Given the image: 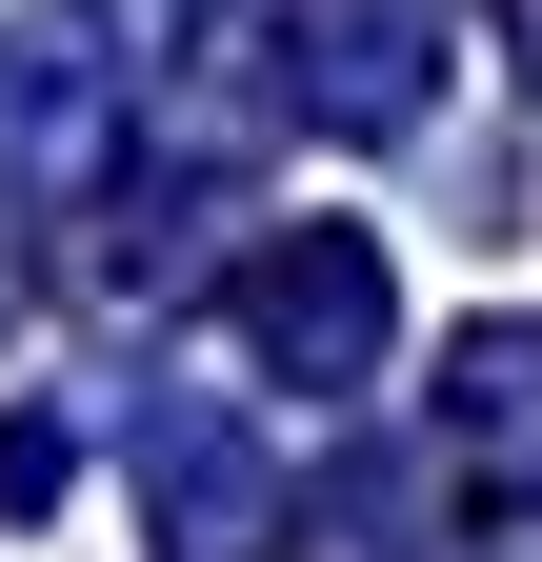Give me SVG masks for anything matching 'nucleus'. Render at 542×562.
I'll return each instance as SVG.
<instances>
[{
	"label": "nucleus",
	"instance_id": "obj_1",
	"mask_svg": "<svg viewBox=\"0 0 542 562\" xmlns=\"http://www.w3.org/2000/svg\"><path fill=\"white\" fill-rule=\"evenodd\" d=\"M382 322H402V302H382V241H362V222H282V241L241 261V341H261L302 402L382 382Z\"/></svg>",
	"mask_w": 542,
	"mask_h": 562
},
{
	"label": "nucleus",
	"instance_id": "obj_2",
	"mask_svg": "<svg viewBox=\"0 0 542 562\" xmlns=\"http://www.w3.org/2000/svg\"><path fill=\"white\" fill-rule=\"evenodd\" d=\"M422 60H442V0H282V101L342 140L422 121Z\"/></svg>",
	"mask_w": 542,
	"mask_h": 562
},
{
	"label": "nucleus",
	"instance_id": "obj_3",
	"mask_svg": "<svg viewBox=\"0 0 542 562\" xmlns=\"http://www.w3.org/2000/svg\"><path fill=\"white\" fill-rule=\"evenodd\" d=\"M142 503H161V562H261L282 542V462L222 402H142Z\"/></svg>",
	"mask_w": 542,
	"mask_h": 562
},
{
	"label": "nucleus",
	"instance_id": "obj_4",
	"mask_svg": "<svg viewBox=\"0 0 542 562\" xmlns=\"http://www.w3.org/2000/svg\"><path fill=\"white\" fill-rule=\"evenodd\" d=\"M101 41L81 21H21V41H0V161H21V181H60V161H81V140H101Z\"/></svg>",
	"mask_w": 542,
	"mask_h": 562
},
{
	"label": "nucleus",
	"instance_id": "obj_5",
	"mask_svg": "<svg viewBox=\"0 0 542 562\" xmlns=\"http://www.w3.org/2000/svg\"><path fill=\"white\" fill-rule=\"evenodd\" d=\"M442 442L483 462V482H542V322H483L442 362Z\"/></svg>",
	"mask_w": 542,
	"mask_h": 562
},
{
	"label": "nucleus",
	"instance_id": "obj_6",
	"mask_svg": "<svg viewBox=\"0 0 542 562\" xmlns=\"http://www.w3.org/2000/svg\"><path fill=\"white\" fill-rule=\"evenodd\" d=\"M503 41H522V81H542V0H503Z\"/></svg>",
	"mask_w": 542,
	"mask_h": 562
}]
</instances>
